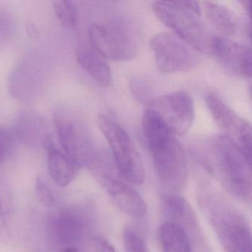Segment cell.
I'll use <instances>...</instances> for the list:
<instances>
[{"mask_svg":"<svg viewBox=\"0 0 252 252\" xmlns=\"http://www.w3.org/2000/svg\"><path fill=\"white\" fill-rule=\"evenodd\" d=\"M54 123L63 151L80 168L94 158L92 144L77 118L68 110L60 108L54 114Z\"/></svg>","mask_w":252,"mask_h":252,"instance_id":"5","label":"cell"},{"mask_svg":"<svg viewBox=\"0 0 252 252\" xmlns=\"http://www.w3.org/2000/svg\"><path fill=\"white\" fill-rule=\"evenodd\" d=\"M163 201L166 212L175 220H178L193 222V214L191 208L182 197L168 194L164 196Z\"/></svg>","mask_w":252,"mask_h":252,"instance_id":"19","label":"cell"},{"mask_svg":"<svg viewBox=\"0 0 252 252\" xmlns=\"http://www.w3.org/2000/svg\"><path fill=\"white\" fill-rule=\"evenodd\" d=\"M206 105L223 136L231 140L249 159H252V126L218 95L208 94Z\"/></svg>","mask_w":252,"mask_h":252,"instance_id":"9","label":"cell"},{"mask_svg":"<svg viewBox=\"0 0 252 252\" xmlns=\"http://www.w3.org/2000/svg\"><path fill=\"white\" fill-rule=\"evenodd\" d=\"M36 196L41 204L51 206L54 203V196L43 180L37 178L36 183Z\"/></svg>","mask_w":252,"mask_h":252,"instance_id":"21","label":"cell"},{"mask_svg":"<svg viewBox=\"0 0 252 252\" xmlns=\"http://www.w3.org/2000/svg\"><path fill=\"white\" fill-rule=\"evenodd\" d=\"M144 83V82H141L139 79L132 81V91L135 96L139 101H144L147 104L149 102V99L147 98L148 91H147V87Z\"/></svg>","mask_w":252,"mask_h":252,"instance_id":"23","label":"cell"},{"mask_svg":"<svg viewBox=\"0 0 252 252\" xmlns=\"http://www.w3.org/2000/svg\"><path fill=\"white\" fill-rule=\"evenodd\" d=\"M125 252H146V246L142 237L131 228H126L123 234Z\"/></svg>","mask_w":252,"mask_h":252,"instance_id":"20","label":"cell"},{"mask_svg":"<svg viewBox=\"0 0 252 252\" xmlns=\"http://www.w3.org/2000/svg\"><path fill=\"white\" fill-rule=\"evenodd\" d=\"M209 148L215 165L230 191L241 198H250L252 159L223 135L214 138Z\"/></svg>","mask_w":252,"mask_h":252,"instance_id":"2","label":"cell"},{"mask_svg":"<svg viewBox=\"0 0 252 252\" xmlns=\"http://www.w3.org/2000/svg\"><path fill=\"white\" fill-rule=\"evenodd\" d=\"M220 240L226 252H252L249 225L237 215H225L218 222Z\"/></svg>","mask_w":252,"mask_h":252,"instance_id":"12","label":"cell"},{"mask_svg":"<svg viewBox=\"0 0 252 252\" xmlns=\"http://www.w3.org/2000/svg\"><path fill=\"white\" fill-rule=\"evenodd\" d=\"M43 144L48 151V171L51 178L59 187H66L73 181L79 167L64 152L56 147L52 137L45 136Z\"/></svg>","mask_w":252,"mask_h":252,"instance_id":"14","label":"cell"},{"mask_svg":"<svg viewBox=\"0 0 252 252\" xmlns=\"http://www.w3.org/2000/svg\"><path fill=\"white\" fill-rule=\"evenodd\" d=\"M103 185L113 203L124 213L135 218L147 215V204L143 197L130 186L120 180L106 176Z\"/></svg>","mask_w":252,"mask_h":252,"instance_id":"13","label":"cell"},{"mask_svg":"<svg viewBox=\"0 0 252 252\" xmlns=\"http://www.w3.org/2000/svg\"><path fill=\"white\" fill-rule=\"evenodd\" d=\"M210 53L230 73L239 77L252 76V51L249 47L224 36H215L211 41Z\"/></svg>","mask_w":252,"mask_h":252,"instance_id":"10","label":"cell"},{"mask_svg":"<svg viewBox=\"0 0 252 252\" xmlns=\"http://www.w3.org/2000/svg\"><path fill=\"white\" fill-rule=\"evenodd\" d=\"M180 3L182 6L195 15L200 16L201 14V8H200L199 2H194V1H181Z\"/></svg>","mask_w":252,"mask_h":252,"instance_id":"25","label":"cell"},{"mask_svg":"<svg viewBox=\"0 0 252 252\" xmlns=\"http://www.w3.org/2000/svg\"><path fill=\"white\" fill-rule=\"evenodd\" d=\"M150 47L156 65L163 73L187 71L198 63V57L192 48L169 32L156 35L151 39Z\"/></svg>","mask_w":252,"mask_h":252,"instance_id":"7","label":"cell"},{"mask_svg":"<svg viewBox=\"0 0 252 252\" xmlns=\"http://www.w3.org/2000/svg\"><path fill=\"white\" fill-rule=\"evenodd\" d=\"M5 228V222H4L3 214H2V206L0 203V234Z\"/></svg>","mask_w":252,"mask_h":252,"instance_id":"28","label":"cell"},{"mask_svg":"<svg viewBox=\"0 0 252 252\" xmlns=\"http://www.w3.org/2000/svg\"><path fill=\"white\" fill-rule=\"evenodd\" d=\"M98 126L110 146L121 176L135 185L142 184L145 178L144 166L129 134L118 122L105 115H100Z\"/></svg>","mask_w":252,"mask_h":252,"instance_id":"4","label":"cell"},{"mask_svg":"<svg viewBox=\"0 0 252 252\" xmlns=\"http://www.w3.org/2000/svg\"><path fill=\"white\" fill-rule=\"evenodd\" d=\"M153 10L158 20L189 46L200 52L210 53L212 37L198 16L180 2H155Z\"/></svg>","mask_w":252,"mask_h":252,"instance_id":"3","label":"cell"},{"mask_svg":"<svg viewBox=\"0 0 252 252\" xmlns=\"http://www.w3.org/2000/svg\"><path fill=\"white\" fill-rule=\"evenodd\" d=\"M13 144V135L10 131L0 128V164L5 160Z\"/></svg>","mask_w":252,"mask_h":252,"instance_id":"22","label":"cell"},{"mask_svg":"<svg viewBox=\"0 0 252 252\" xmlns=\"http://www.w3.org/2000/svg\"><path fill=\"white\" fill-rule=\"evenodd\" d=\"M53 8L60 24L67 29H76L79 23L77 5L73 1L60 0L52 2Z\"/></svg>","mask_w":252,"mask_h":252,"instance_id":"18","label":"cell"},{"mask_svg":"<svg viewBox=\"0 0 252 252\" xmlns=\"http://www.w3.org/2000/svg\"><path fill=\"white\" fill-rule=\"evenodd\" d=\"M91 48L103 58L115 62L132 60L135 46L125 28L118 23H95L90 26Z\"/></svg>","mask_w":252,"mask_h":252,"instance_id":"6","label":"cell"},{"mask_svg":"<svg viewBox=\"0 0 252 252\" xmlns=\"http://www.w3.org/2000/svg\"><path fill=\"white\" fill-rule=\"evenodd\" d=\"M93 246L96 252H116L113 245L101 237H95L92 240Z\"/></svg>","mask_w":252,"mask_h":252,"instance_id":"24","label":"cell"},{"mask_svg":"<svg viewBox=\"0 0 252 252\" xmlns=\"http://www.w3.org/2000/svg\"><path fill=\"white\" fill-rule=\"evenodd\" d=\"M142 130L159 179L172 188L182 187L187 180V159L175 134L149 109L143 115Z\"/></svg>","mask_w":252,"mask_h":252,"instance_id":"1","label":"cell"},{"mask_svg":"<svg viewBox=\"0 0 252 252\" xmlns=\"http://www.w3.org/2000/svg\"><path fill=\"white\" fill-rule=\"evenodd\" d=\"M76 60L97 84L107 87L111 82V69L105 59L92 48H80L76 51Z\"/></svg>","mask_w":252,"mask_h":252,"instance_id":"16","label":"cell"},{"mask_svg":"<svg viewBox=\"0 0 252 252\" xmlns=\"http://www.w3.org/2000/svg\"><path fill=\"white\" fill-rule=\"evenodd\" d=\"M241 3L243 4V8H244L246 14L249 15V17H251V14H252V2H251V1L245 0V1H242Z\"/></svg>","mask_w":252,"mask_h":252,"instance_id":"26","label":"cell"},{"mask_svg":"<svg viewBox=\"0 0 252 252\" xmlns=\"http://www.w3.org/2000/svg\"><path fill=\"white\" fill-rule=\"evenodd\" d=\"M86 225L85 218L79 214L70 211L60 212L50 222V237L59 249L64 246L77 248L85 237Z\"/></svg>","mask_w":252,"mask_h":252,"instance_id":"11","label":"cell"},{"mask_svg":"<svg viewBox=\"0 0 252 252\" xmlns=\"http://www.w3.org/2000/svg\"><path fill=\"white\" fill-rule=\"evenodd\" d=\"M146 105L162 119L175 135H185L192 126L194 102L189 94L184 91L153 98Z\"/></svg>","mask_w":252,"mask_h":252,"instance_id":"8","label":"cell"},{"mask_svg":"<svg viewBox=\"0 0 252 252\" xmlns=\"http://www.w3.org/2000/svg\"><path fill=\"white\" fill-rule=\"evenodd\" d=\"M205 16L212 27L224 37L237 34L239 31L238 17L229 8L212 2H203Z\"/></svg>","mask_w":252,"mask_h":252,"instance_id":"15","label":"cell"},{"mask_svg":"<svg viewBox=\"0 0 252 252\" xmlns=\"http://www.w3.org/2000/svg\"><path fill=\"white\" fill-rule=\"evenodd\" d=\"M158 238L163 252H191L188 234L182 225L173 221L160 225Z\"/></svg>","mask_w":252,"mask_h":252,"instance_id":"17","label":"cell"},{"mask_svg":"<svg viewBox=\"0 0 252 252\" xmlns=\"http://www.w3.org/2000/svg\"><path fill=\"white\" fill-rule=\"evenodd\" d=\"M58 252H79V249L73 246H64V247L60 248Z\"/></svg>","mask_w":252,"mask_h":252,"instance_id":"27","label":"cell"}]
</instances>
